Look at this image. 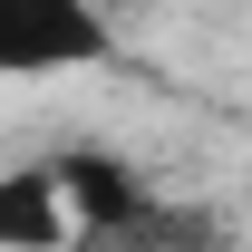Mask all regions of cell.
<instances>
[{
	"instance_id": "1",
	"label": "cell",
	"mask_w": 252,
	"mask_h": 252,
	"mask_svg": "<svg viewBox=\"0 0 252 252\" xmlns=\"http://www.w3.org/2000/svg\"><path fill=\"white\" fill-rule=\"evenodd\" d=\"M117 59L97 0H0V78H78Z\"/></svg>"
},
{
	"instance_id": "2",
	"label": "cell",
	"mask_w": 252,
	"mask_h": 252,
	"mask_svg": "<svg viewBox=\"0 0 252 252\" xmlns=\"http://www.w3.org/2000/svg\"><path fill=\"white\" fill-rule=\"evenodd\" d=\"M59 243H68V204H59L49 156L10 165V175H0V252H59Z\"/></svg>"
}]
</instances>
